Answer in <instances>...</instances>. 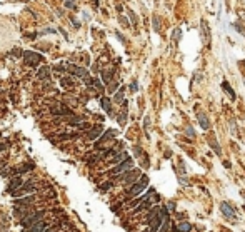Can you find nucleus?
Here are the masks:
<instances>
[{"instance_id": "nucleus-1", "label": "nucleus", "mask_w": 245, "mask_h": 232, "mask_svg": "<svg viewBox=\"0 0 245 232\" xmlns=\"http://www.w3.org/2000/svg\"><path fill=\"white\" fill-rule=\"evenodd\" d=\"M37 182L35 181H27L25 184H24V186L22 187H19V189H17L15 192H12L10 196L12 197H25V196H30V194H33V192H37Z\"/></svg>"}, {"instance_id": "nucleus-2", "label": "nucleus", "mask_w": 245, "mask_h": 232, "mask_svg": "<svg viewBox=\"0 0 245 232\" xmlns=\"http://www.w3.org/2000/svg\"><path fill=\"white\" fill-rule=\"evenodd\" d=\"M147 186H148V177L147 176H142L132 187H130V189H128L127 196L128 197H137L138 194H142V192L145 191V187H147Z\"/></svg>"}, {"instance_id": "nucleus-3", "label": "nucleus", "mask_w": 245, "mask_h": 232, "mask_svg": "<svg viewBox=\"0 0 245 232\" xmlns=\"http://www.w3.org/2000/svg\"><path fill=\"white\" fill-rule=\"evenodd\" d=\"M138 177H142L140 170H138V169H132V170H128V172H125V174H122L120 182H122L123 186H130V187H132L133 184L138 181Z\"/></svg>"}, {"instance_id": "nucleus-4", "label": "nucleus", "mask_w": 245, "mask_h": 232, "mask_svg": "<svg viewBox=\"0 0 245 232\" xmlns=\"http://www.w3.org/2000/svg\"><path fill=\"white\" fill-rule=\"evenodd\" d=\"M22 57H24L27 65H32V67H37V64L43 60V55L42 54H35V52H30V50L22 52Z\"/></svg>"}, {"instance_id": "nucleus-5", "label": "nucleus", "mask_w": 245, "mask_h": 232, "mask_svg": "<svg viewBox=\"0 0 245 232\" xmlns=\"http://www.w3.org/2000/svg\"><path fill=\"white\" fill-rule=\"evenodd\" d=\"M132 169H133V160L128 157L127 160H123L122 164L115 165V167L110 170V174H112V176H122V174H125V172H128V170H132Z\"/></svg>"}, {"instance_id": "nucleus-6", "label": "nucleus", "mask_w": 245, "mask_h": 232, "mask_svg": "<svg viewBox=\"0 0 245 232\" xmlns=\"http://www.w3.org/2000/svg\"><path fill=\"white\" fill-rule=\"evenodd\" d=\"M43 216H45V211H38V212H33V214H28V216H25L22 219V224L25 227H30L33 224H37V222H42V217Z\"/></svg>"}, {"instance_id": "nucleus-7", "label": "nucleus", "mask_w": 245, "mask_h": 232, "mask_svg": "<svg viewBox=\"0 0 245 232\" xmlns=\"http://www.w3.org/2000/svg\"><path fill=\"white\" fill-rule=\"evenodd\" d=\"M220 212L224 214L225 219H229V221H235L237 219V214H235V209L230 204H227V202H222L220 204Z\"/></svg>"}, {"instance_id": "nucleus-8", "label": "nucleus", "mask_w": 245, "mask_h": 232, "mask_svg": "<svg viewBox=\"0 0 245 232\" xmlns=\"http://www.w3.org/2000/svg\"><path fill=\"white\" fill-rule=\"evenodd\" d=\"M200 37H202V42L205 44V47H210V40H212V37H210L209 24H207L205 20L200 22Z\"/></svg>"}, {"instance_id": "nucleus-9", "label": "nucleus", "mask_w": 245, "mask_h": 232, "mask_svg": "<svg viewBox=\"0 0 245 232\" xmlns=\"http://www.w3.org/2000/svg\"><path fill=\"white\" fill-rule=\"evenodd\" d=\"M197 120H199V125L204 130H209L210 129V120H209V117H207V114H205V112H199V114H197Z\"/></svg>"}, {"instance_id": "nucleus-10", "label": "nucleus", "mask_w": 245, "mask_h": 232, "mask_svg": "<svg viewBox=\"0 0 245 232\" xmlns=\"http://www.w3.org/2000/svg\"><path fill=\"white\" fill-rule=\"evenodd\" d=\"M103 132V125H95V127H92V129L88 130L87 137L90 140H95V139H100V134Z\"/></svg>"}, {"instance_id": "nucleus-11", "label": "nucleus", "mask_w": 245, "mask_h": 232, "mask_svg": "<svg viewBox=\"0 0 245 232\" xmlns=\"http://www.w3.org/2000/svg\"><path fill=\"white\" fill-rule=\"evenodd\" d=\"M68 70H70V74L72 75H77V77H82V79H85V77H88V72L85 70L83 67H77V65H70L68 67Z\"/></svg>"}, {"instance_id": "nucleus-12", "label": "nucleus", "mask_w": 245, "mask_h": 232, "mask_svg": "<svg viewBox=\"0 0 245 232\" xmlns=\"http://www.w3.org/2000/svg\"><path fill=\"white\" fill-rule=\"evenodd\" d=\"M24 186V179H22V177H14V179H12V184H10V187H9V192H15L17 189H19V187H22Z\"/></svg>"}, {"instance_id": "nucleus-13", "label": "nucleus", "mask_w": 245, "mask_h": 232, "mask_svg": "<svg viewBox=\"0 0 245 232\" xmlns=\"http://www.w3.org/2000/svg\"><path fill=\"white\" fill-rule=\"evenodd\" d=\"M33 169H35V165L32 164V162H27V164H20L19 167H15L14 172H17V174H24V172H28V170H33Z\"/></svg>"}, {"instance_id": "nucleus-14", "label": "nucleus", "mask_w": 245, "mask_h": 232, "mask_svg": "<svg viewBox=\"0 0 245 232\" xmlns=\"http://www.w3.org/2000/svg\"><path fill=\"white\" fill-rule=\"evenodd\" d=\"M100 104H102L103 110H105V112L112 117L113 114H112V102H110V99H108V97H102V99H100Z\"/></svg>"}, {"instance_id": "nucleus-15", "label": "nucleus", "mask_w": 245, "mask_h": 232, "mask_svg": "<svg viewBox=\"0 0 245 232\" xmlns=\"http://www.w3.org/2000/svg\"><path fill=\"white\" fill-rule=\"evenodd\" d=\"M45 229H47L45 222H37V224H33V226L27 227V231H25V232H43Z\"/></svg>"}, {"instance_id": "nucleus-16", "label": "nucleus", "mask_w": 245, "mask_h": 232, "mask_svg": "<svg viewBox=\"0 0 245 232\" xmlns=\"http://www.w3.org/2000/svg\"><path fill=\"white\" fill-rule=\"evenodd\" d=\"M222 89L227 92V95L230 97V100H235V99H237V95H235V92H234V89L229 85V82H227V80H224V82H222Z\"/></svg>"}, {"instance_id": "nucleus-17", "label": "nucleus", "mask_w": 245, "mask_h": 232, "mask_svg": "<svg viewBox=\"0 0 245 232\" xmlns=\"http://www.w3.org/2000/svg\"><path fill=\"white\" fill-rule=\"evenodd\" d=\"M192 231V224L190 222H185V221H180L177 224V232H190Z\"/></svg>"}, {"instance_id": "nucleus-18", "label": "nucleus", "mask_w": 245, "mask_h": 232, "mask_svg": "<svg viewBox=\"0 0 245 232\" xmlns=\"http://www.w3.org/2000/svg\"><path fill=\"white\" fill-rule=\"evenodd\" d=\"M37 77L38 79H48L50 77V67H42L37 74Z\"/></svg>"}, {"instance_id": "nucleus-19", "label": "nucleus", "mask_w": 245, "mask_h": 232, "mask_svg": "<svg viewBox=\"0 0 245 232\" xmlns=\"http://www.w3.org/2000/svg\"><path fill=\"white\" fill-rule=\"evenodd\" d=\"M113 100H115V102H125V100H123V87H120L117 92L113 94Z\"/></svg>"}, {"instance_id": "nucleus-20", "label": "nucleus", "mask_w": 245, "mask_h": 232, "mask_svg": "<svg viewBox=\"0 0 245 232\" xmlns=\"http://www.w3.org/2000/svg\"><path fill=\"white\" fill-rule=\"evenodd\" d=\"M115 134H117L115 130H107V132L100 137V142H107V140H110V137H113ZM100 142H98V144H100Z\"/></svg>"}, {"instance_id": "nucleus-21", "label": "nucleus", "mask_w": 245, "mask_h": 232, "mask_svg": "<svg viewBox=\"0 0 245 232\" xmlns=\"http://www.w3.org/2000/svg\"><path fill=\"white\" fill-rule=\"evenodd\" d=\"M209 144L212 145V149H214L215 152H217V154H219V155L222 154V149H220V145L217 144V142H215V139H214V137H210V139H209Z\"/></svg>"}, {"instance_id": "nucleus-22", "label": "nucleus", "mask_w": 245, "mask_h": 232, "mask_svg": "<svg viewBox=\"0 0 245 232\" xmlns=\"http://www.w3.org/2000/svg\"><path fill=\"white\" fill-rule=\"evenodd\" d=\"M185 135H187L190 140L195 139V130H194V127H192V125H187V127H185Z\"/></svg>"}, {"instance_id": "nucleus-23", "label": "nucleus", "mask_w": 245, "mask_h": 232, "mask_svg": "<svg viewBox=\"0 0 245 232\" xmlns=\"http://www.w3.org/2000/svg\"><path fill=\"white\" fill-rule=\"evenodd\" d=\"M152 22H153V30H155V32H160V17H158V15H153Z\"/></svg>"}, {"instance_id": "nucleus-24", "label": "nucleus", "mask_w": 245, "mask_h": 232, "mask_svg": "<svg viewBox=\"0 0 245 232\" xmlns=\"http://www.w3.org/2000/svg\"><path fill=\"white\" fill-rule=\"evenodd\" d=\"M112 70H105V72H102V79L105 80L107 84H110V79H112Z\"/></svg>"}, {"instance_id": "nucleus-25", "label": "nucleus", "mask_w": 245, "mask_h": 232, "mask_svg": "<svg viewBox=\"0 0 245 232\" xmlns=\"http://www.w3.org/2000/svg\"><path fill=\"white\" fill-rule=\"evenodd\" d=\"M158 232H172V231H170V221H165V222H163L162 227L158 229Z\"/></svg>"}, {"instance_id": "nucleus-26", "label": "nucleus", "mask_w": 245, "mask_h": 232, "mask_svg": "<svg viewBox=\"0 0 245 232\" xmlns=\"http://www.w3.org/2000/svg\"><path fill=\"white\" fill-rule=\"evenodd\" d=\"M180 37H182V30L180 29H174V34H172V40H180Z\"/></svg>"}, {"instance_id": "nucleus-27", "label": "nucleus", "mask_w": 245, "mask_h": 232, "mask_svg": "<svg viewBox=\"0 0 245 232\" xmlns=\"http://www.w3.org/2000/svg\"><path fill=\"white\" fill-rule=\"evenodd\" d=\"M60 84H62V87H72V85H73V82H72L70 79H67V77H62Z\"/></svg>"}, {"instance_id": "nucleus-28", "label": "nucleus", "mask_w": 245, "mask_h": 232, "mask_svg": "<svg viewBox=\"0 0 245 232\" xmlns=\"http://www.w3.org/2000/svg\"><path fill=\"white\" fill-rule=\"evenodd\" d=\"M118 89H120V87H118L117 82H110V84H108V92H117Z\"/></svg>"}, {"instance_id": "nucleus-29", "label": "nucleus", "mask_w": 245, "mask_h": 232, "mask_svg": "<svg viewBox=\"0 0 245 232\" xmlns=\"http://www.w3.org/2000/svg\"><path fill=\"white\" fill-rule=\"evenodd\" d=\"M93 85H95L98 90H103V85H102V80H100V79H93Z\"/></svg>"}, {"instance_id": "nucleus-30", "label": "nucleus", "mask_w": 245, "mask_h": 232, "mask_svg": "<svg viewBox=\"0 0 245 232\" xmlns=\"http://www.w3.org/2000/svg\"><path fill=\"white\" fill-rule=\"evenodd\" d=\"M229 125H230V130H232V134H237V127H235V120L232 119L229 122Z\"/></svg>"}, {"instance_id": "nucleus-31", "label": "nucleus", "mask_w": 245, "mask_h": 232, "mask_svg": "<svg viewBox=\"0 0 245 232\" xmlns=\"http://www.w3.org/2000/svg\"><path fill=\"white\" fill-rule=\"evenodd\" d=\"M128 15H130V20H132V25H137V19H135V14L132 10H128Z\"/></svg>"}, {"instance_id": "nucleus-32", "label": "nucleus", "mask_w": 245, "mask_h": 232, "mask_svg": "<svg viewBox=\"0 0 245 232\" xmlns=\"http://www.w3.org/2000/svg\"><path fill=\"white\" fill-rule=\"evenodd\" d=\"M130 90H132V92L138 90V82H137V80H133V82H132V85H130Z\"/></svg>"}, {"instance_id": "nucleus-33", "label": "nucleus", "mask_w": 245, "mask_h": 232, "mask_svg": "<svg viewBox=\"0 0 245 232\" xmlns=\"http://www.w3.org/2000/svg\"><path fill=\"white\" fill-rule=\"evenodd\" d=\"M118 19H120V24H122L123 27H128V22H127V19H125V17H123V15H120V17H118Z\"/></svg>"}, {"instance_id": "nucleus-34", "label": "nucleus", "mask_w": 245, "mask_h": 232, "mask_svg": "<svg viewBox=\"0 0 245 232\" xmlns=\"http://www.w3.org/2000/svg\"><path fill=\"white\" fill-rule=\"evenodd\" d=\"M65 7L67 9H75V4L73 2H65Z\"/></svg>"}, {"instance_id": "nucleus-35", "label": "nucleus", "mask_w": 245, "mask_h": 232, "mask_svg": "<svg viewBox=\"0 0 245 232\" xmlns=\"http://www.w3.org/2000/svg\"><path fill=\"white\" fill-rule=\"evenodd\" d=\"M43 232H55V229H53V227H47Z\"/></svg>"}, {"instance_id": "nucleus-36", "label": "nucleus", "mask_w": 245, "mask_h": 232, "mask_svg": "<svg viewBox=\"0 0 245 232\" xmlns=\"http://www.w3.org/2000/svg\"><path fill=\"white\" fill-rule=\"evenodd\" d=\"M167 209H169V211H174V204H172V202H170L169 206H167Z\"/></svg>"}, {"instance_id": "nucleus-37", "label": "nucleus", "mask_w": 245, "mask_h": 232, "mask_svg": "<svg viewBox=\"0 0 245 232\" xmlns=\"http://www.w3.org/2000/svg\"><path fill=\"white\" fill-rule=\"evenodd\" d=\"M7 149V145L5 144H0V150H5Z\"/></svg>"}, {"instance_id": "nucleus-38", "label": "nucleus", "mask_w": 245, "mask_h": 232, "mask_svg": "<svg viewBox=\"0 0 245 232\" xmlns=\"http://www.w3.org/2000/svg\"><path fill=\"white\" fill-rule=\"evenodd\" d=\"M0 164H2V162H0Z\"/></svg>"}]
</instances>
